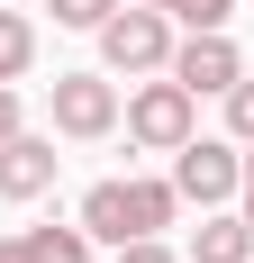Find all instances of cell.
I'll return each mask as SVG.
<instances>
[{"label":"cell","mask_w":254,"mask_h":263,"mask_svg":"<svg viewBox=\"0 0 254 263\" xmlns=\"http://www.w3.org/2000/svg\"><path fill=\"white\" fill-rule=\"evenodd\" d=\"M173 218H182L173 173H164V182H154V173H127V182L109 173V182L82 191V227H91V245H109V254H118L127 236H164Z\"/></svg>","instance_id":"obj_1"},{"label":"cell","mask_w":254,"mask_h":263,"mask_svg":"<svg viewBox=\"0 0 254 263\" xmlns=\"http://www.w3.org/2000/svg\"><path fill=\"white\" fill-rule=\"evenodd\" d=\"M118 127H127V145L173 155V145H191V136H200V100H191L173 73H146V82L118 100Z\"/></svg>","instance_id":"obj_2"},{"label":"cell","mask_w":254,"mask_h":263,"mask_svg":"<svg viewBox=\"0 0 254 263\" xmlns=\"http://www.w3.org/2000/svg\"><path fill=\"white\" fill-rule=\"evenodd\" d=\"M91 36H100V73L146 82V73H164V64H173V18H164V9H146V0H136V9H109Z\"/></svg>","instance_id":"obj_3"},{"label":"cell","mask_w":254,"mask_h":263,"mask_svg":"<svg viewBox=\"0 0 254 263\" xmlns=\"http://www.w3.org/2000/svg\"><path fill=\"white\" fill-rule=\"evenodd\" d=\"M236 182H245V145H236V136H191V145H173L182 209H227Z\"/></svg>","instance_id":"obj_4"},{"label":"cell","mask_w":254,"mask_h":263,"mask_svg":"<svg viewBox=\"0 0 254 263\" xmlns=\"http://www.w3.org/2000/svg\"><path fill=\"white\" fill-rule=\"evenodd\" d=\"M164 73H173L191 100H209V91L227 100V91H236V73H245V54H236V36H227V27H182Z\"/></svg>","instance_id":"obj_5"},{"label":"cell","mask_w":254,"mask_h":263,"mask_svg":"<svg viewBox=\"0 0 254 263\" xmlns=\"http://www.w3.org/2000/svg\"><path fill=\"white\" fill-rule=\"evenodd\" d=\"M55 136H73V145L118 136V82L109 73H55Z\"/></svg>","instance_id":"obj_6"},{"label":"cell","mask_w":254,"mask_h":263,"mask_svg":"<svg viewBox=\"0 0 254 263\" xmlns=\"http://www.w3.org/2000/svg\"><path fill=\"white\" fill-rule=\"evenodd\" d=\"M55 173H64V155H55V136L19 127L9 145H0V200H46Z\"/></svg>","instance_id":"obj_7"},{"label":"cell","mask_w":254,"mask_h":263,"mask_svg":"<svg viewBox=\"0 0 254 263\" xmlns=\"http://www.w3.org/2000/svg\"><path fill=\"white\" fill-rule=\"evenodd\" d=\"M191 263H254V218H245V209H200Z\"/></svg>","instance_id":"obj_8"},{"label":"cell","mask_w":254,"mask_h":263,"mask_svg":"<svg viewBox=\"0 0 254 263\" xmlns=\"http://www.w3.org/2000/svg\"><path fill=\"white\" fill-rule=\"evenodd\" d=\"M27 64H37V18L0 9V82H27Z\"/></svg>","instance_id":"obj_9"},{"label":"cell","mask_w":254,"mask_h":263,"mask_svg":"<svg viewBox=\"0 0 254 263\" xmlns=\"http://www.w3.org/2000/svg\"><path fill=\"white\" fill-rule=\"evenodd\" d=\"M27 263H91V227H27Z\"/></svg>","instance_id":"obj_10"},{"label":"cell","mask_w":254,"mask_h":263,"mask_svg":"<svg viewBox=\"0 0 254 263\" xmlns=\"http://www.w3.org/2000/svg\"><path fill=\"white\" fill-rule=\"evenodd\" d=\"M146 9H164L173 27H227L236 18V0H146Z\"/></svg>","instance_id":"obj_11"},{"label":"cell","mask_w":254,"mask_h":263,"mask_svg":"<svg viewBox=\"0 0 254 263\" xmlns=\"http://www.w3.org/2000/svg\"><path fill=\"white\" fill-rule=\"evenodd\" d=\"M227 136L254 145V73H236V91H227Z\"/></svg>","instance_id":"obj_12"},{"label":"cell","mask_w":254,"mask_h":263,"mask_svg":"<svg viewBox=\"0 0 254 263\" xmlns=\"http://www.w3.org/2000/svg\"><path fill=\"white\" fill-rule=\"evenodd\" d=\"M46 9H55V27H100L118 0H46Z\"/></svg>","instance_id":"obj_13"},{"label":"cell","mask_w":254,"mask_h":263,"mask_svg":"<svg viewBox=\"0 0 254 263\" xmlns=\"http://www.w3.org/2000/svg\"><path fill=\"white\" fill-rule=\"evenodd\" d=\"M118 263H182V254H173L164 236H127V245H118Z\"/></svg>","instance_id":"obj_14"},{"label":"cell","mask_w":254,"mask_h":263,"mask_svg":"<svg viewBox=\"0 0 254 263\" xmlns=\"http://www.w3.org/2000/svg\"><path fill=\"white\" fill-rule=\"evenodd\" d=\"M19 127H27V109H19V82H0V145H9Z\"/></svg>","instance_id":"obj_15"},{"label":"cell","mask_w":254,"mask_h":263,"mask_svg":"<svg viewBox=\"0 0 254 263\" xmlns=\"http://www.w3.org/2000/svg\"><path fill=\"white\" fill-rule=\"evenodd\" d=\"M236 209L254 218V145H245V182H236Z\"/></svg>","instance_id":"obj_16"},{"label":"cell","mask_w":254,"mask_h":263,"mask_svg":"<svg viewBox=\"0 0 254 263\" xmlns=\"http://www.w3.org/2000/svg\"><path fill=\"white\" fill-rule=\"evenodd\" d=\"M0 263H27V236H0Z\"/></svg>","instance_id":"obj_17"}]
</instances>
